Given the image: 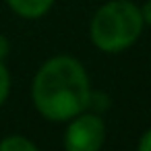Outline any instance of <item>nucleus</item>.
<instances>
[{
	"mask_svg": "<svg viewBox=\"0 0 151 151\" xmlns=\"http://www.w3.org/2000/svg\"><path fill=\"white\" fill-rule=\"evenodd\" d=\"M91 95V81L85 66L68 54L48 58L31 83V101L50 122H68L89 110Z\"/></svg>",
	"mask_w": 151,
	"mask_h": 151,
	"instance_id": "1",
	"label": "nucleus"
},
{
	"mask_svg": "<svg viewBox=\"0 0 151 151\" xmlns=\"http://www.w3.org/2000/svg\"><path fill=\"white\" fill-rule=\"evenodd\" d=\"M143 27L141 6L132 0H108L95 11L89 23V40L99 52L118 54L137 44Z\"/></svg>",
	"mask_w": 151,
	"mask_h": 151,
	"instance_id": "2",
	"label": "nucleus"
},
{
	"mask_svg": "<svg viewBox=\"0 0 151 151\" xmlns=\"http://www.w3.org/2000/svg\"><path fill=\"white\" fill-rule=\"evenodd\" d=\"M9 93H11V73L4 62H0V108L9 99Z\"/></svg>",
	"mask_w": 151,
	"mask_h": 151,
	"instance_id": "6",
	"label": "nucleus"
},
{
	"mask_svg": "<svg viewBox=\"0 0 151 151\" xmlns=\"http://www.w3.org/2000/svg\"><path fill=\"white\" fill-rule=\"evenodd\" d=\"M141 13H143V21H145V25L151 27V0H147V2L141 6Z\"/></svg>",
	"mask_w": 151,
	"mask_h": 151,
	"instance_id": "9",
	"label": "nucleus"
},
{
	"mask_svg": "<svg viewBox=\"0 0 151 151\" xmlns=\"http://www.w3.org/2000/svg\"><path fill=\"white\" fill-rule=\"evenodd\" d=\"M9 52H11V42L6 40V35L0 33V62H4V60H6Z\"/></svg>",
	"mask_w": 151,
	"mask_h": 151,
	"instance_id": "8",
	"label": "nucleus"
},
{
	"mask_svg": "<svg viewBox=\"0 0 151 151\" xmlns=\"http://www.w3.org/2000/svg\"><path fill=\"white\" fill-rule=\"evenodd\" d=\"M6 4L23 19H40L54 6V0H6Z\"/></svg>",
	"mask_w": 151,
	"mask_h": 151,
	"instance_id": "4",
	"label": "nucleus"
},
{
	"mask_svg": "<svg viewBox=\"0 0 151 151\" xmlns=\"http://www.w3.org/2000/svg\"><path fill=\"white\" fill-rule=\"evenodd\" d=\"M106 143V124L99 114L81 112L68 120L64 130V151H101Z\"/></svg>",
	"mask_w": 151,
	"mask_h": 151,
	"instance_id": "3",
	"label": "nucleus"
},
{
	"mask_svg": "<svg viewBox=\"0 0 151 151\" xmlns=\"http://www.w3.org/2000/svg\"><path fill=\"white\" fill-rule=\"evenodd\" d=\"M0 151H40L37 145L23 134H9L0 141Z\"/></svg>",
	"mask_w": 151,
	"mask_h": 151,
	"instance_id": "5",
	"label": "nucleus"
},
{
	"mask_svg": "<svg viewBox=\"0 0 151 151\" xmlns=\"http://www.w3.org/2000/svg\"><path fill=\"white\" fill-rule=\"evenodd\" d=\"M137 151H151V126L141 134L139 145H137Z\"/></svg>",
	"mask_w": 151,
	"mask_h": 151,
	"instance_id": "7",
	"label": "nucleus"
}]
</instances>
